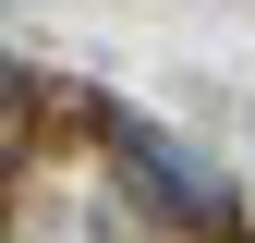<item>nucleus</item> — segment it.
Here are the masks:
<instances>
[{
    "instance_id": "obj_1",
    "label": "nucleus",
    "mask_w": 255,
    "mask_h": 243,
    "mask_svg": "<svg viewBox=\"0 0 255 243\" xmlns=\"http://www.w3.org/2000/svg\"><path fill=\"white\" fill-rule=\"evenodd\" d=\"M110 158L134 170V182L170 207L182 231H231V170H207L195 146H182V134H158L146 110H110Z\"/></svg>"
},
{
    "instance_id": "obj_2",
    "label": "nucleus",
    "mask_w": 255,
    "mask_h": 243,
    "mask_svg": "<svg viewBox=\"0 0 255 243\" xmlns=\"http://www.w3.org/2000/svg\"><path fill=\"white\" fill-rule=\"evenodd\" d=\"M12 85H24V61H0V98H12Z\"/></svg>"
}]
</instances>
